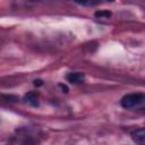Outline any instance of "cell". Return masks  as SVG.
<instances>
[{"label": "cell", "instance_id": "cell-1", "mask_svg": "<svg viewBox=\"0 0 145 145\" xmlns=\"http://www.w3.org/2000/svg\"><path fill=\"white\" fill-rule=\"evenodd\" d=\"M144 100H145V94H143V93H130V94L125 95L121 99L120 104L125 109H130V108L139 104Z\"/></svg>", "mask_w": 145, "mask_h": 145}, {"label": "cell", "instance_id": "cell-2", "mask_svg": "<svg viewBox=\"0 0 145 145\" xmlns=\"http://www.w3.org/2000/svg\"><path fill=\"white\" fill-rule=\"evenodd\" d=\"M66 79L71 84H80L85 80V75L83 72H69L67 74Z\"/></svg>", "mask_w": 145, "mask_h": 145}, {"label": "cell", "instance_id": "cell-3", "mask_svg": "<svg viewBox=\"0 0 145 145\" xmlns=\"http://www.w3.org/2000/svg\"><path fill=\"white\" fill-rule=\"evenodd\" d=\"M24 102L29 104L31 106H34V108H37L40 105V102H39V97L37 95L34 93V92H29L27 94H25L24 96Z\"/></svg>", "mask_w": 145, "mask_h": 145}, {"label": "cell", "instance_id": "cell-4", "mask_svg": "<svg viewBox=\"0 0 145 145\" xmlns=\"http://www.w3.org/2000/svg\"><path fill=\"white\" fill-rule=\"evenodd\" d=\"M76 3L80 5V6H85V7H94V6H97L100 3H103V2H108V1H114V0H74Z\"/></svg>", "mask_w": 145, "mask_h": 145}, {"label": "cell", "instance_id": "cell-5", "mask_svg": "<svg viewBox=\"0 0 145 145\" xmlns=\"http://www.w3.org/2000/svg\"><path fill=\"white\" fill-rule=\"evenodd\" d=\"M131 138L137 144H144L145 145V129L136 130L131 134Z\"/></svg>", "mask_w": 145, "mask_h": 145}, {"label": "cell", "instance_id": "cell-6", "mask_svg": "<svg viewBox=\"0 0 145 145\" xmlns=\"http://www.w3.org/2000/svg\"><path fill=\"white\" fill-rule=\"evenodd\" d=\"M94 16L96 18H110L112 16V12L109 10H97L94 12Z\"/></svg>", "mask_w": 145, "mask_h": 145}, {"label": "cell", "instance_id": "cell-7", "mask_svg": "<svg viewBox=\"0 0 145 145\" xmlns=\"http://www.w3.org/2000/svg\"><path fill=\"white\" fill-rule=\"evenodd\" d=\"M2 99H3L5 101H9V102H16V101L18 100V97L15 96V95H6V94L2 95Z\"/></svg>", "mask_w": 145, "mask_h": 145}, {"label": "cell", "instance_id": "cell-8", "mask_svg": "<svg viewBox=\"0 0 145 145\" xmlns=\"http://www.w3.org/2000/svg\"><path fill=\"white\" fill-rule=\"evenodd\" d=\"M59 86L61 87L62 92H65V93H67V92H68V87H67L66 85H63V84H59Z\"/></svg>", "mask_w": 145, "mask_h": 145}, {"label": "cell", "instance_id": "cell-9", "mask_svg": "<svg viewBox=\"0 0 145 145\" xmlns=\"http://www.w3.org/2000/svg\"><path fill=\"white\" fill-rule=\"evenodd\" d=\"M43 83H42V80L41 79H36V80H34V85L35 86H41Z\"/></svg>", "mask_w": 145, "mask_h": 145}, {"label": "cell", "instance_id": "cell-10", "mask_svg": "<svg viewBox=\"0 0 145 145\" xmlns=\"http://www.w3.org/2000/svg\"><path fill=\"white\" fill-rule=\"evenodd\" d=\"M32 1H45V0H32Z\"/></svg>", "mask_w": 145, "mask_h": 145}]
</instances>
